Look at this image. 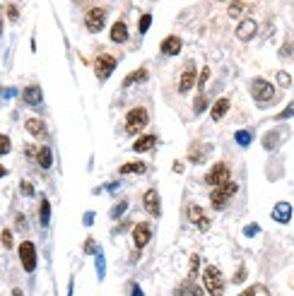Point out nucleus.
Listing matches in <instances>:
<instances>
[{"mask_svg":"<svg viewBox=\"0 0 294 296\" xmlns=\"http://www.w3.org/2000/svg\"><path fill=\"white\" fill-rule=\"evenodd\" d=\"M202 284H205L207 294H212V296H222V294H224V277H222L220 267L207 265V267L202 270Z\"/></svg>","mask_w":294,"mask_h":296,"instance_id":"obj_1","label":"nucleus"},{"mask_svg":"<svg viewBox=\"0 0 294 296\" xmlns=\"http://www.w3.org/2000/svg\"><path fill=\"white\" fill-rule=\"evenodd\" d=\"M234 193H237V183H234V181H227V183L217 185V188L212 190V195H210V205H212L215 210H224Z\"/></svg>","mask_w":294,"mask_h":296,"instance_id":"obj_2","label":"nucleus"},{"mask_svg":"<svg viewBox=\"0 0 294 296\" xmlns=\"http://www.w3.org/2000/svg\"><path fill=\"white\" fill-rule=\"evenodd\" d=\"M147 123H149V113H147V109H143V106H135V109H130V111L126 113V130H128L130 135L140 132Z\"/></svg>","mask_w":294,"mask_h":296,"instance_id":"obj_3","label":"nucleus"},{"mask_svg":"<svg viewBox=\"0 0 294 296\" xmlns=\"http://www.w3.org/2000/svg\"><path fill=\"white\" fill-rule=\"evenodd\" d=\"M85 27L90 34H99L106 27V7H90L85 15Z\"/></svg>","mask_w":294,"mask_h":296,"instance_id":"obj_4","label":"nucleus"},{"mask_svg":"<svg viewBox=\"0 0 294 296\" xmlns=\"http://www.w3.org/2000/svg\"><path fill=\"white\" fill-rule=\"evenodd\" d=\"M251 94H253V99H256L258 104L263 106L265 101H270V99L275 96V87H273L270 82H265V80L256 77V80L251 82Z\"/></svg>","mask_w":294,"mask_h":296,"instance_id":"obj_5","label":"nucleus"},{"mask_svg":"<svg viewBox=\"0 0 294 296\" xmlns=\"http://www.w3.org/2000/svg\"><path fill=\"white\" fill-rule=\"evenodd\" d=\"M227 181H232V173H229V167H227L224 162H217L215 167L207 171V176H205V183L212 185V188L227 183Z\"/></svg>","mask_w":294,"mask_h":296,"instance_id":"obj_6","label":"nucleus"},{"mask_svg":"<svg viewBox=\"0 0 294 296\" xmlns=\"http://www.w3.org/2000/svg\"><path fill=\"white\" fill-rule=\"evenodd\" d=\"M19 260H22V267L27 272H34L37 270V248L32 241H24L19 243Z\"/></svg>","mask_w":294,"mask_h":296,"instance_id":"obj_7","label":"nucleus"},{"mask_svg":"<svg viewBox=\"0 0 294 296\" xmlns=\"http://www.w3.org/2000/svg\"><path fill=\"white\" fill-rule=\"evenodd\" d=\"M116 70V58L109 56V53H101V56L94 60V73H97V80H109V75Z\"/></svg>","mask_w":294,"mask_h":296,"instance_id":"obj_8","label":"nucleus"},{"mask_svg":"<svg viewBox=\"0 0 294 296\" xmlns=\"http://www.w3.org/2000/svg\"><path fill=\"white\" fill-rule=\"evenodd\" d=\"M188 219H191V224H196L200 231H207V229H210V217L205 214V210L198 207V205H191V207H188Z\"/></svg>","mask_w":294,"mask_h":296,"instance_id":"obj_9","label":"nucleus"},{"mask_svg":"<svg viewBox=\"0 0 294 296\" xmlns=\"http://www.w3.org/2000/svg\"><path fill=\"white\" fill-rule=\"evenodd\" d=\"M143 205H145V212L149 217H159L162 214V203H159V193L157 190H147L145 198H143Z\"/></svg>","mask_w":294,"mask_h":296,"instance_id":"obj_10","label":"nucleus"},{"mask_svg":"<svg viewBox=\"0 0 294 296\" xmlns=\"http://www.w3.org/2000/svg\"><path fill=\"white\" fill-rule=\"evenodd\" d=\"M152 239V229H149V224L147 222H140L135 224V229H133V241H135V248H145L147 243Z\"/></svg>","mask_w":294,"mask_h":296,"instance_id":"obj_11","label":"nucleus"},{"mask_svg":"<svg viewBox=\"0 0 294 296\" xmlns=\"http://www.w3.org/2000/svg\"><path fill=\"white\" fill-rule=\"evenodd\" d=\"M256 32H258L256 19H244L239 27H237V39H239V41H251V39L256 37Z\"/></svg>","mask_w":294,"mask_h":296,"instance_id":"obj_12","label":"nucleus"},{"mask_svg":"<svg viewBox=\"0 0 294 296\" xmlns=\"http://www.w3.org/2000/svg\"><path fill=\"white\" fill-rule=\"evenodd\" d=\"M41 99H44V94H41V87H39V85H29V87H24V92H22V101H24L27 106H39Z\"/></svg>","mask_w":294,"mask_h":296,"instance_id":"obj_13","label":"nucleus"},{"mask_svg":"<svg viewBox=\"0 0 294 296\" xmlns=\"http://www.w3.org/2000/svg\"><path fill=\"white\" fill-rule=\"evenodd\" d=\"M181 48H184V41H181V37H166L164 41H162V53L164 56H179L181 53Z\"/></svg>","mask_w":294,"mask_h":296,"instance_id":"obj_14","label":"nucleus"},{"mask_svg":"<svg viewBox=\"0 0 294 296\" xmlns=\"http://www.w3.org/2000/svg\"><path fill=\"white\" fill-rule=\"evenodd\" d=\"M193 85H196V68H193V63H188V68L184 70L181 75V80H179V92L186 94L193 89Z\"/></svg>","mask_w":294,"mask_h":296,"instance_id":"obj_15","label":"nucleus"},{"mask_svg":"<svg viewBox=\"0 0 294 296\" xmlns=\"http://www.w3.org/2000/svg\"><path fill=\"white\" fill-rule=\"evenodd\" d=\"M273 219L280 224H287L290 219H292V205L290 203H277L275 207H273Z\"/></svg>","mask_w":294,"mask_h":296,"instance_id":"obj_16","label":"nucleus"},{"mask_svg":"<svg viewBox=\"0 0 294 296\" xmlns=\"http://www.w3.org/2000/svg\"><path fill=\"white\" fill-rule=\"evenodd\" d=\"M109 37H111V41H116V43H126V41H128V27H126V22L118 19V22L111 27Z\"/></svg>","mask_w":294,"mask_h":296,"instance_id":"obj_17","label":"nucleus"},{"mask_svg":"<svg viewBox=\"0 0 294 296\" xmlns=\"http://www.w3.org/2000/svg\"><path fill=\"white\" fill-rule=\"evenodd\" d=\"M174 296H202V292H200V287H198L193 279H186L184 284H179V287H176Z\"/></svg>","mask_w":294,"mask_h":296,"instance_id":"obj_18","label":"nucleus"},{"mask_svg":"<svg viewBox=\"0 0 294 296\" xmlns=\"http://www.w3.org/2000/svg\"><path fill=\"white\" fill-rule=\"evenodd\" d=\"M154 145H157L154 135H143L133 142V152H149V149H154Z\"/></svg>","mask_w":294,"mask_h":296,"instance_id":"obj_19","label":"nucleus"},{"mask_svg":"<svg viewBox=\"0 0 294 296\" xmlns=\"http://www.w3.org/2000/svg\"><path fill=\"white\" fill-rule=\"evenodd\" d=\"M229 111V99H217L215 104H212V109H210V116H212V121H222L224 118V113Z\"/></svg>","mask_w":294,"mask_h":296,"instance_id":"obj_20","label":"nucleus"},{"mask_svg":"<svg viewBox=\"0 0 294 296\" xmlns=\"http://www.w3.org/2000/svg\"><path fill=\"white\" fill-rule=\"evenodd\" d=\"M147 77H149L147 68H140V70H135V73L126 75V80H123V87H133V85H138V82H147Z\"/></svg>","mask_w":294,"mask_h":296,"instance_id":"obj_21","label":"nucleus"},{"mask_svg":"<svg viewBox=\"0 0 294 296\" xmlns=\"http://www.w3.org/2000/svg\"><path fill=\"white\" fill-rule=\"evenodd\" d=\"M24 126H27V130H29L34 137H46V123H44V121H39V118H29Z\"/></svg>","mask_w":294,"mask_h":296,"instance_id":"obj_22","label":"nucleus"},{"mask_svg":"<svg viewBox=\"0 0 294 296\" xmlns=\"http://www.w3.org/2000/svg\"><path fill=\"white\" fill-rule=\"evenodd\" d=\"M37 162L41 169H51V164H53V152H51V147H39V154H37Z\"/></svg>","mask_w":294,"mask_h":296,"instance_id":"obj_23","label":"nucleus"},{"mask_svg":"<svg viewBox=\"0 0 294 296\" xmlns=\"http://www.w3.org/2000/svg\"><path fill=\"white\" fill-rule=\"evenodd\" d=\"M210 147H202V145H198V142H193V147L188 149V159L193 162V164H202L205 162V152H207Z\"/></svg>","mask_w":294,"mask_h":296,"instance_id":"obj_24","label":"nucleus"},{"mask_svg":"<svg viewBox=\"0 0 294 296\" xmlns=\"http://www.w3.org/2000/svg\"><path fill=\"white\" fill-rule=\"evenodd\" d=\"M118 171H121L123 176H126V173H145L147 167H145V162H128V164H123Z\"/></svg>","mask_w":294,"mask_h":296,"instance_id":"obj_25","label":"nucleus"},{"mask_svg":"<svg viewBox=\"0 0 294 296\" xmlns=\"http://www.w3.org/2000/svg\"><path fill=\"white\" fill-rule=\"evenodd\" d=\"M234 140L239 142L241 147H248V145H251V140H253V135H251V130H239V132L234 135Z\"/></svg>","mask_w":294,"mask_h":296,"instance_id":"obj_26","label":"nucleus"},{"mask_svg":"<svg viewBox=\"0 0 294 296\" xmlns=\"http://www.w3.org/2000/svg\"><path fill=\"white\" fill-rule=\"evenodd\" d=\"M241 296H270V292H268L263 284H253V287H248Z\"/></svg>","mask_w":294,"mask_h":296,"instance_id":"obj_27","label":"nucleus"},{"mask_svg":"<svg viewBox=\"0 0 294 296\" xmlns=\"http://www.w3.org/2000/svg\"><path fill=\"white\" fill-rule=\"evenodd\" d=\"M39 219H41V224H44V226L51 222V203H49L46 198L41 200V217H39Z\"/></svg>","mask_w":294,"mask_h":296,"instance_id":"obj_28","label":"nucleus"},{"mask_svg":"<svg viewBox=\"0 0 294 296\" xmlns=\"http://www.w3.org/2000/svg\"><path fill=\"white\" fill-rule=\"evenodd\" d=\"M227 12H229V17L237 19L241 12H244V0H234V2L229 5V10H227Z\"/></svg>","mask_w":294,"mask_h":296,"instance_id":"obj_29","label":"nucleus"},{"mask_svg":"<svg viewBox=\"0 0 294 296\" xmlns=\"http://www.w3.org/2000/svg\"><path fill=\"white\" fill-rule=\"evenodd\" d=\"M149 24H152V15L145 12L143 17H140V24H138V29H140V34H147V29H149Z\"/></svg>","mask_w":294,"mask_h":296,"instance_id":"obj_30","label":"nucleus"},{"mask_svg":"<svg viewBox=\"0 0 294 296\" xmlns=\"http://www.w3.org/2000/svg\"><path fill=\"white\" fill-rule=\"evenodd\" d=\"M126 207H128V200H121V203L116 205L113 210H111V219H118L123 212H126Z\"/></svg>","mask_w":294,"mask_h":296,"instance_id":"obj_31","label":"nucleus"},{"mask_svg":"<svg viewBox=\"0 0 294 296\" xmlns=\"http://www.w3.org/2000/svg\"><path fill=\"white\" fill-rule=\"evenodd\" d=\"M10 149H12V145H10V137H7V135H0V157H2V154H7Z\"/></svg>","mask_w":294,"mask_h":296,"instance_id":"obj_32","label":"nucleus"},{"mask_svg":"<svg viewBox=\"0 0 294 296\" xmlns=\"http://www.w3.org/2000/svg\"><path fill=\"white\" fill-rule=\"evenodd\" d=\"M277 82H280L282 87H290V85H292V77H290L287 73H282V70H280V73H277Z\"/></svg>","mask_w":294,"mask_h":296,"instance_id":"obj_33","label":"nucleus"},{"mask_svg":"<svg viewBox=\"0 0 294 296\" xmlns=\"http://www.w3.org/2000/svg\"><path fill=\"white\" fill-rule=\"evenodd\" d=\"M205 106H207V99H205V96H202V92H200V96L196 99V106H193V111H196V113H200L202 109H205Z\"/></svg>","mask_w":294,"mask_h":296,"instance_id":"obj_34","label":"nucleus"},{"mask_svg":"<svg viewBox=\"0 0 294 296\" xmlns=\"http://www.w3.org/2000/svg\"><path fill=\"white\" fill-rule=\"evenodd\" d=\"M2 246H5V248H12V231H10V229L2 231Z\"/></svg>","mask_w":294,"mask_h":296,"instance_id":"obj_35","label":"nucleus"},{"mask_svg":"<svg viewBox=\"0 0 294 296\" xmlns=\"http://www.w3.org/2000/svg\"><path fill=\"white\" fill-rule=\"evenodd\" d=\"M7 17L12 19V22H17V19H19V10H17V5H7Z\"/></svg>","mask_w":294,"mask_h":296,"instance_id":"obj_36","label":"nucleus"},{"mask_svg":"<svg viewBox=\"0 0 294 296\" xmlns=\"http://www.w3.org/2000/svg\"><path fill=\"white\" fill-rule=\"evenodd\" d=\"M207 80H210V70L205 68V70L200 73V80H198V89H202V87H205V82H207Z\"/></svg>","mask_w":294,"mask_h":296,"instance_id":"obj_37","label":"nucleus"},{"mask_svg":"<svg viewBox=\"0 0 294 296\" xmlns=\"http://www.w3.org/2000/svg\"><path fill=\"white\" fill-rule=\"evenodd\" d=\"M275 137H277V132H273V135H265V147H268V149L275 147Z\"/></svg>","mask_w":294,"mask_h":296,"instance_id":"obj_38","label":"nucleus"},{"mask_svg":"<svg viewBox=\"0 0 294 296\" xmlns=\"http://www.w3.org/2000/svg\"><path fill=\"white\" fill-rule=\"evenodd\" d=\"M244 234H246V236H256V234H258V224H248V226L244 229Z\"/></svg>","mask_w":294,"mask_h":296,"instance_id":"obj_39","label":"nucleus"},{"mask_svg":"<svg viewBox=\"0 0 294 296\" xmlns=\"http://www.w3.org/2000/svg\"><path fill=\"white\" fill-rule=\"evenodd\" d=\"M290 116H294V104H292V106H287V109H285V111L280 113V116H277V118H280V121H282V118H290Z\"/></svg>","mask_w":294,"mask_h":296,"instance_id":"obj_40","label":"nucleus"},{"mask_svg":"<svg viewBox=\"0 0 294 296\" xmlns=\"http://www.w3.org/2000/svg\"><path fill=\"white\" fill-rule=\"evenodd\" d=\"M244 279H246V267H239V272H237L234 282H244Z\"/></svg>","mask_w":294,"mask_h":296,"instance_id":"obj_41","label":"nucleus"},{"mask_svg":"<svg viewBox=\"0 0 294 296\" xmlns=\"http://www.w3.org/2000/svg\"><path fill=\"white\" fill-rule=\"evenodd\" d=\"M22 193H24V195H34V188L29 183H22Z\"/></svg>","mask_w":294,"mask_h":296,"instance_id":"obj_42","label":"nucleus"},{"mask_svg":"<svg viewBox=\"0 0 294 296\" xmlns=\"http://www.w3.org/2000/svg\"><path fill=\"white\" fill-rule=\"evenodd\" d=\"M85 251H87V253H94V241H87V243H85Z\"/></svg>","mask_w":294,"mask_h":296,"instance_id":"obj_43","label":"nucleus"},{"mask_svg":"<svg viewBox=\"0 0 294 296\" xmlns=\"http://www.w3.org/2000/svg\"><path fill=\"white\" fill-rule=\"evenodd\" d=\"M133 296H143V292H140V287H133Z\"/></svg>","mask_w":294,"mask_h":296,"instance_id":"obj_44","label":"nucleus"},{"mask_svg":"<svg viewBox=\"0 0 294 296\" xmlns=\"http://www.w3.org/2000/svg\"><path fill=\"white\" fill-rule=\"evenodd\" d=\"M5 173H7V171H5V167H0V178H2Z\"/></svg>","mask_w":294,"mask_h":296,"instance_id":"obj_45","label":"nucleus"},{"mask_svg":"<svg viewBox=\"0 0 294 296\" xmlns=\"http://www.w3.org/2000/svg\"><path fill=\"white\" fill-rule=\"evenodd\" d=\"M0 37H2V15H0Z\"/></svg>","mask_w":294,"mask_h":296,"instance_id":"obj_46","label":"nucleus"},{"mask_svg":"<svg viewBox=\"0 0 294 296\" xmlns=\"http://www.w3.org/2000/svg\"><path fill=\"white\" fill-rule=\"evenodd\" d=\"M12 296H22V292H19V289H15V292H12Z\"/></svg>","mask_w":294,"mask_h":296,"instance_id":"obj_47","label":"nucleus"}]
</instances>
